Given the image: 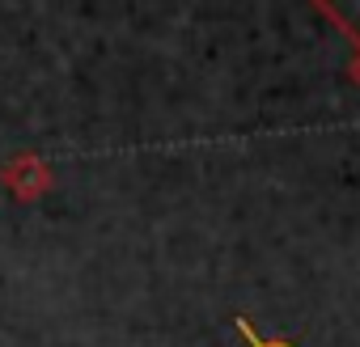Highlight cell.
I'll list each match as a JSON object with an SVG mask.
<instances>
[{
	"label": "cell",
	"mask_w": 360,
	"mask_h": 347,
	"mask_svg": "<svg viewBox=\"0 0 360 347\" xmlns=\"http://www.w3.org/2000/svg\"><path fill=\"white\" fill-rule=\"evenodd\" d=\"M238 330H242L246 347H288V343H267V339H259V334H255V326H250L246 317H238Z\"/></svg>",
	"instance_id": "obj_1"
}]
</instances>
